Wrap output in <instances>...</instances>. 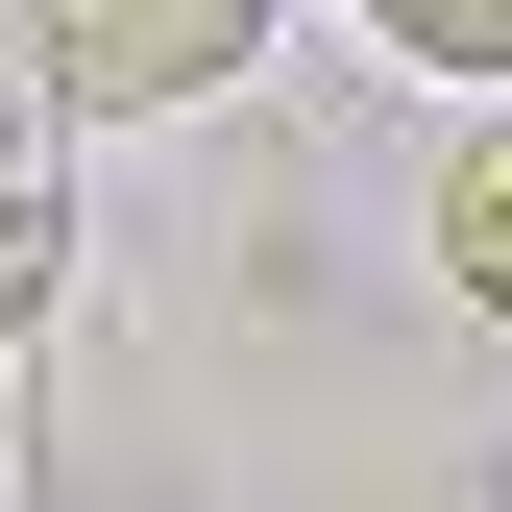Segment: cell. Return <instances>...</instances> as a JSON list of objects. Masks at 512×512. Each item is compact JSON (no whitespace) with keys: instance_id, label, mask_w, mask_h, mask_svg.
I'll list each match as a JSON object with an SVG mask.
<instances>
[{"instance_id":"1","label":"cell","mask_w":512,"mask_h":512,"mask_svg":"<svg viewBox=\"0 0 512 512\" xmlns=\"http://www.w3.org/2000/svg\"><path fill=\"white\" fill-rule=\"evenodd\" d=\"M25 74L49 122H196L269 74V0H25Z\"/></svg>"},{"instance_id":"2","label":"cell","mask_w":512,"mask_h":512,"mask_svg":"<svg viewBox=\"0 0 512 512\" xmlns=\"http://www.w3.org/2000/svg\"><path fill=\"white\" fill-rule=\"evenodd\" d=\"M415 244H439V293H464V317H512V98L464 122V147H439V196H415Z\"/></svg>"},{"instance_id":"3","label":"cell","mask_w":512,"mask_h":512,"mask_svg":"<svg viewBox=\"0 0 512 512\" xmlns=\"http://www.w3.org/2000/svg\"><path fill=\"white\" fill-rule=\"evenodd\" d=\"M366 25H391L415 74H464V98H512V0H366Z\"/></svg>"},{"instance_id":"4","label":"cell","mask_w":512,"mask_h":512,"mask_svg":"<svg viewBox=\"0 0 512 512\" xmlns=\"http://www.w3.org/2000/svg\"><path fill=\"white\" fill-rule=\"evenodd\" d=\"M49 293H74V220H49V196H25V220H0V342H25V317H49Z\"/></svg>"},{"instance_id":"5","label":"cell","mask_w":512,"mask_h":512,"mask_svg":"<svg viewBox=\"0 0 512 512\" xmlns=\"http://www.w3.org/2000/svg\"><path fill=\"white\" fill-rule=\"evenodd\" d=\"M25 196H49V74L0 49V220H25Z\"/></svg>"}]
</instances>
